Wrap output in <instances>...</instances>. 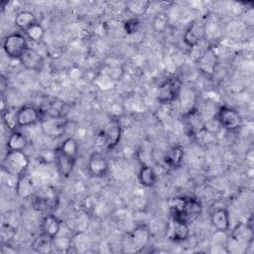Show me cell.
Here are the masks:
<instances>
[{
	"instance_id": "1",
	"label": "cell",
	"mask_w": 254,
	"mask_h": 254,
	"mask_svg": "<svg viewBox=\"0 0 254 254\" xmlns=\"http://www.w3.org/2000/svg\"><path fill=\"white\" fill-rule=\"evenodd\" d=\"M171 217L180 221L190 224L193 222L202 211L200 201L195 197L179 196L174 197L169 201Z\"/></svg>"
},
{
	"instance_id": "2",
	"label": "cell",
	"mask_w": 254,
	"mask_h": 254,
	"mask_svg": "<svg viewBox=\"0 0 254 254\" xmlns=\"http://www.w3.org/2000/svg\"><path fill=\"white\" fill-rule=\"evenodd\" d=\"M151 240V230L146 224H139L133 230L125 233L122 239V251L139 253L146 248Z\"/></svg>"
},
{
	"instance_id": "3",
	"label": "cell",
	"mask_w": 254,
	"mask_h": 254,
	"mask_svg": "<svg viewBox=\"0 0 254 254\" xmlns=\"http://www.w3.org/2000/svg\"><path fill=\"white\" fill-rule=\"evenodd\" d=\"M30 159L24 151L8 150L3 159V170L6 174L19 178L26 174Z\"/></svg>"
},
{
	"instance_id": "4",
	"label": "cell",
	"mask_w": 254,
	"mask_h": 254,
	"mask_svg": "<svg viewBox=\"0 0 254 254\" xmlns=\"http://www.w3.org/2000/svg\"><path fill=\"white\" fill-rule=\"evenodd\" d=\"M183 91V82L177 76L166 79L158 88L157 98L162 104H170L176 101Z\"/></svg>"
},
{
	"instance_id": "5",
	"label": "cell",
	"mask_w": 254,
	"mask_h": 254,
	"mask_svg": "<svg viewBox=\"0 0 254 254\" xmlns=\"http://www.w3.org/2000/svg\"><path fill=\"white\" fill-rule=\"evenodd\" d=\"M29 48L28 39L24 34L11 33L3 42V51L11 59H20Z\"/></svg>"
},
{
	"instance_id": "6",
	"label": "cell",
	"mask_w": 254,
	"mask_h": 254,
	"mask_svg": "<svg viewBox=\"0 0 254 254\" xmlns=\"http://www.w3.org/2000/svg\"><path fill=\"white\" fill-rule=\"evenodd\" d=\"M216 121L219 127L229 132L237 131L242 126V118L238 111L226 105H222L218 108Z\"/></svg>"
},
{
	"instance_id": "7",
	"label": "cell",
	"mask_w": 254,
	"mask_h": 254,
	"mask_svg": "<svg viewBox=\"0 0 254 254\" xmlns=\"http://www.w3.org/2000/svg\"><path fill=\"white\" fill-rule=\"evenodd\" d=\"M87 171L94 178H103L109 172V161L101 152H93L88 157Z\"/></svg>"
},
{
	"instance_id": "8",
	"label": "cell",
	"mask_w": 254,
	"mask_h": 254,
	"mask_svg": "<svg viewBox=\"0 0 254 254\" xmlns=\"http://www.w3.org/2000/svg\"><path fill=\"white\" fill-rule=\"evenodd\" d=\"M121 134L122 129L120 121L115 118L110 119L101 132L103 143L108 150H112L118 145L121 139Z\"/></svg>"
},
{
	"instance_id": "9",
	"label": "cell",
	"mask_w": 254,
	"mask_h": 254,
	"mask_svg": "<svg viewBox=\"0 0 254 254\" xmlns=\"http://www.w3.org/2000/svg\"><path fill=\"white\" fill-rule=\"evenodd\" d=\"M190 224L175 219L170 218L167 224V237L174 242H184L190 237Z\"/></svg>"
},
{
	"instance_id": "10",
	"label": "cell",
	"mask_w": 254,
	"mask_h": 254,
	"mask_svg": "<svg viewBox=\"0 0 254 254\" xmlns=\"http://www.w3.org/2000/svg\"><path fill=\"white\" fill-rule=\"evenodd\" d=\"M205 37V26L200 21L192 22L186 30L183 41L189 48H194Z\"/></svg>"
},
{
	"instance_id": "11",
	"label": "cell",
	"mask_w": 254,
	"mask_h": 254,
	"mask_svg": "<svg viewBox=\"0 0 254 254\" xmlns=\"http://www.w3.org/2000/svg\"><path fill=\"white\" fill-rule=\"evenodd\" d=\"M217 64H218V58H217L216 52L213 47L209 46L205 49L201 57L198 59L197 67L205 75L211 76L215 71Z\"/></svg>"
},
{
	"instance_id": "12",
	"label": "cell",
	"mask_w": 254,
	"mask_h": 254,
	"mask_svg": "<svg viewBox=\"0 0 254 254\" xmlns=\"http://www.w3.org/2000/svg\"><path fill=\"white\" fill-rule=\"evenodd\" d=\"M232 242L235 247H246V250L253 243V230L249 224L240 223L237 225L231 234Z\"/></svg>"
},
{
	"instance_id": "13",
	"label": "cell",
	"mask_w": 254,
	"mask_h": 254,
	"mask_svg": "<svg viewBox=\"0 0 254 254\" xmlns=\"http://www.w3.org/2000/svg\"><path fill=\"white\" fill-rule=\"evenodd\" d=\"M21 64L29 70L41 71L44 67V58L33 48H28L19 59Z\"/></svg>"
},
{
	"instance_id": "14",
	"label": "cell",
	"mask_w": 254,
	"mask_h": 254,
	"mask_svg": "<svg viewBox=\"0 0 254 254\" xmlns=\"http://www.w3.org/2000/svg\"><path fill=\"white\" fill-rule=\"evenodd\" d=\"M42 119L40 109L32 105H24L18 109L19 127H28L35 125Z\"/></svg>"
},
{
	"instance_id": "15",
	"label": "cell",
	"mask_w": 254,
	"mask_h": 254,
	"mask_svg": "<svg viewBox=\"0 0 254 254\" xmlns=\"http://www.w3.org/2000/svg\"><path fill=\"white\" fill-rule=\"evenodd\" d=\"M54 163L56 165V169H57L59 175L63 178H68L73 171V167L75 165V160H73L72 158L64 154L58 147L55 149V162Z\"/></svg>"
},
{
	"instance_id": "16",
	"label": "cell",
	"mask_w": 254,
	"mask_h": 254,
	"mask_svg": "<svg viewBox=\"0 0 254 254\" xmlns=\"http://www.w3.org/2000/svg\"><path fill=\"white\" fill-rule=\"evenodd\" d=\"M43 132L51 137L61 136L65 131V122L63 118L43 117L40 121Z\"/></svg>"
},
{
	"instance_id": "17",
	"label": "cell",
	"mask_w": 254,
	"mask_h": 254,
	"mask_svg": "<svg viewBox=\"0 0 254 254\" xmlns=\"http://www.w3.org/2000/svg\"><path fill=\"white\" fill-rule=\"evenodd\" d=\"M212 226L219 232L227 231L230 227V215L226 208L220 207L215 209L210 216Z\"/></svg>"
},
{
	"instance_id": "18",
	"label": "cell",
	"mask_w": 254,
	"mask_h": 254,
	"mask_svg": "<svg viewBox=\"0 0 254 254\" xmlns=\"http://www.w3.org/2000/svg\"><path fill=\"white\" fill-rule=\"evenodd\" d=\"M184 119L186 120V123L188 127L192 132H201L205 129V121L203 120L199 110L196 107H193L189 112L183 114Z\"/></svg>"
},
{
	"instance_id": "19",
	"label": "cell",
	"mask_w": 254,
	"mask_h": 254,
	"mask_svg": "<svg viewBox=\"0 0 254 254\" xmlns=\"http://www.w3.org/2000/svg\"><path fill=\"white\" fill-rule=\"evenodd\" d=\"M185 156L184 147L177 144L172 146L164 156V162L170 168L176 169L181 167Z\"/></svg>"
},
{
	"instance_id": "20",
	"label": "cell",
	"mask_w": 254,
	"mask_h": 254,
	"mask_svg": "<svg viewBox=\"0 0 254 254\" xmlns=\"http://www.w3.org/2000/svg\"><path fill=\"white\" fill-rule=\"evenodd\" d=\"M15 189L18 196L22 198H28L35 194V187L33 181L27 174H24L18 178Z\"/></svg>"
},
{
	"instance_id": "21",
	"label": "cell",
	"mask_w": 254,
	"mask_h": 254,
	"mask_svg": "<svg viewBox=\"0 0 254 254\" xmlns=\"http://www.w3.org/2000/svg\"><path fill=\"white\" fill-rule=\"evenodd\" d=\"M53 237L44 232H41L39 235L36 236V238L32 242L31 247L37 253L48 254L53 251Z\"/></svg>"
},
{
	"instance_id": "22",
	"label": "cell",
	"mask_w": 254,
	"mask_h": 254,
	"mask_svg": "<svg viewBox=\"0 0 254 254\" xmlns=\"http://www.w3.org/2000/svg\"><path fill=\"white\" fill-rule=\"evenodd\" d=\"M35 206L40 210H45L50 207H53L56 203V195L53 190H41L34 195Z\"/></svg>"
},
{
	"instance_id": "23",
	"label": "cell",
	"mask_w": 254,
	"mask_h": 254,
	"mask_svg": "<svg viewBox=\"0 0 254 254\" xmlns=\"http://www.w3.org/2000/svg\"><path fill=\"white\" fill-rule=\"evenodd\" d=\"M62 227V222L61 220L54 214H47L41 224L42 232L50 235L51 237L55 238L58 234H60Z\"/></svg>"
},
{
	"instance_id": "24",
	"label": "cell",
	"mask_w": 254,
	"mask_h": 254,
	"mask_svg": "<svg viewBox=\"0 0 254 254\" xmlns=\"http://www.w3.org/2000/svg\"><path fill=\"white\" fill-rule=\"evenodd\" d=\"M139 183L145 188H152L157 181V174L155 170L148 165H143L138 173Z\"/></svg>"
},
{
	"instance_id": "25",
	"label": "cell",
	"mask_w": 254,
	"mask_h": 254,
	"mask_svg": "<svg viewBox=\"0 0 254 254\" xmlns=\"http://www.w3.org/2000/svg\"><path fill=\"white\" fill-rule=\"evenodd\" d=\"M2 113V121L5 127L13 132L16 131L19 127L18 124V109L14 107H6L4 110L1 111Z\"/></svg>"
},
{
	"instance_id": "26",
	"label": "cell",
	"mask_w": 254,
	"mask_h": 254,
	"mask_svg": "<svg viewBox=\"0 0 254 254\" xmlns=\"http://www.w3.org/2000/svg\"><path fill=\"white\" fill-rule=\"evenodd\" d=\"M27 144H28V141L26 136L17 130L11 132L6 143L8 150H19V151H24Z\"/></svg>"
},
{
	"instance_id": "27",
	"label": "cell",
	"mask_w": 254,
	"mask_h": 254,
	"mask_svg": "<svg viewBox=\"0 0 254 254\" xmlns=\"http://www.w3.org/2000/svg\"><path fill=\"white\" fill-rule=\"evenodd\" d=\"M37 21H36V17L34 15L33 12L29 11V10H22L20 11L16 17H15V20H14V23L15 25L25 31L26 29H28L29 27H31L33 24H35Z\"/></svg>"
},
{
	"instance_id": "28",
	"label": "cell",
	"mask_w": 254,
	"mask_h": 254,
	"mask_svg": "<svg viewBox=\"0 0 254 254\" xmlns=\"http://www.w3.org/2000/svg\"><path fill=\"white\" fill-rule=\"evenodd\" d=\"M150 2L146 0H132L126 3V10L136 18L143 16L149 9Z\"/></svg>"
},
{
	"instance_id": "29",
	"label": "cell",
	"mask_w": 254,
	"mask_h": 254,
	"mask_svg": "<svg viewBox=\"0 0 254 254\" xmlns=\"http://www.w3.org/2000/svg\"><path fill=\"white\" fill-rule=\"evenodd\" d=\"M59 149L64 154H65L66 156H68L76 161L77 156H78L79 146H78L77 141L73 137H67L66 139H64V142L62 143V145L59 147Z\"/></svg>"
},
{
	"instance_id": "30",
	"label": "cell",
	"mask_w": 254,
	"mask_h": 254,
	"mask_svg": "<svg viewBox=\"0 0 254 254\" xmlns=\"http://www.w3.org/2000/svg\"><path fill=\"white\" fill-rule=\"evenodd\" d=\"M24 35L31 42L40 43L44 39L45 29L41 24L36 22L35 24H33L31 27H29L24 31Z\"/></svg>"
},
{
	"instance_id": "31",
	"label": "cell",
	"mask_w": 254,
	"mask_h": 254,
	"mask_svg": "<svg viewBox=\"0 0 254 254\" xmlns=\"http://www.w3.org/2000/svg\"><path fill=\"white\" fill-rule=\"evenodd\" d=\"M152 26H153V29L156 33H158V34L164 33L168 28V17H167V15L165 13H158L153 19Z\"/></svg>"
},
{
	"instance_id": "32",
	"label": "cell",
	"mask_w": 254,
	"mask_h": 254,
	"mask_svg": "<svg viewBox=\"0 0 254 254\" xmlns=\"http://www.w3.org/2000/svg\"><path fill=\"white\" fill-rule=\"evenodd\" d=\"M140 26H141V21L139 18H136V17H131L127 19L123 24L124 31L127 35H133L137 33L140 29Z\"/></svg>"
}]
</instances>
